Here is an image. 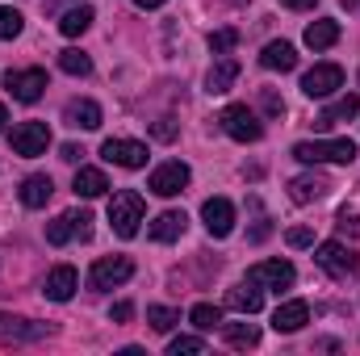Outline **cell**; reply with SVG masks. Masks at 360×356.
<instances>
[{
    "mask_svg": "<svg viewBox=\"0 0 360 356\" xmlns=\"http://www.w3.org/2000/svg\"><path fill=\"white\" fill-rule=\"evenodd\" d=\"M21 25H25V17H21L17 8L0 4V42H13V38L21 34Z\"/></svg>",
    "mask_w": 360,
    "mask_h": 356,
    "instance_id": "obj_30",
    "label": "cell"
},
{
    "mask_svg": "<svg viewBox=\"0 0 360 356\" xmlns=\"http://www.w3.org/2000/svg\"><path fill=\"white\" fill-rule=\"evenodd\" d=\"M139 8H160V4H168V0H134Z\"/></svg>",
    "mask_w": 360,
    "mask_h": 356,
    "instance_id": "obj_44",
    "label": "cell"
},
{
    "mask_svg": "<svg viewBox=\"0 0 360 356\" xmlns=\"http://www.w3.org/2000/svg\"><path fill=\"white\" fill-rule=\"evenodd\" d=\"M80 289V272L72 265H59L46 272V285H42V293L51 298V302H72V293Z\"/></svg>",
    "mask_w": 360,
    "mask_h": 356,
    "instance_id": "obj_14",
    "label": "cell"
},
{
    "mask_svg": "<svg viewBox=\"0 0 360 356\" xmlns=\"http://www.w3.org/2000/svg\"><path fill=\"white\" fill-rule=\"evenodd\" d=\"M226 306L239 310V314H260V306H264V289H260L256 281H243V285H235V289L226 293Z\"/></svg>",
    "mask_w": 360,
    "mask_h": 356,
    "instance_id": "obj_18",
    "label": "cell"
},
{
    "mask_svg": "<svg viewBox=\"0 0 360 356\" xmlns=\"http://www.w3.org/2000/svg\"><path fill=\"white\" fill-rule=\"evenodd\" d=\"M260 63L269 72H293L297 68V51H293V42H269L260 51Z\"/></svg>",
    "mask_w": 360,
    "mask_h": 356,
    "instance_id": "obj_23",
    "label": "cell"
},
{
    "mask_svg": "<svg viewBox=\"0 0 360 356\" xmlns=\"http://www.w3.org/2000/svg\"><path fill=\"white\" fill-rule=\"evenodd\" d=\"M184 227H188V218H184V210H164L160 218H151V227H147V235H151L155 243H176L180 235H184Z\"/></svg>",
    "mask_w": 360,
    "mask_h": 356,
    "instance_id": "obj_17",
    "label": "cell"
},
{
    "mask_svg": "<svg viewBox=\"0 0 360 356\" xmlns=\"http://www.w3.org/2000/svg\"><path fill=\"white\" fill-rule=\"evenodd\" d=\"M356 113H360V96H356V92H348V96H340L335 105H327V109L319 113V122H314V126H319V130H331L335 122H352Z\"/></svg>",
    "mask_w": 360,
    "mask_h": 356,
    "instance_id": "obj_20",
    "label": "cell"
},
{
    "mask_svg": "<svg viewBox=\"0 0 360 356\" xmlns=\"http://www.w3.org/2000/svg\"><path fill=\"white\" fill-rule=\"evenodd\" d=\"M248 281H256L260 289H289L293 281H297V272H293V265L289 260H260V265L248 268Z\"/></svg>",
    "mask_w": 360,
    "mask_h": 356,
    "instance_id": "obj_11",
    "label": "cell"
},
{
    "mask_svg": "<svg viewBox=\"0 0 360 356\" xmlns=\"http://www.w3.org/2000/svg\"><path fill=\"white\" fill-rule=\"evenodd\" d=\"M235 80H239V59L222 55V59L210 68V76H205V89L218 96V92H231V84H235Z\"/></svg>",
    "mask_w": 360,
    "mask_h": 356,
    "instance_id": "obj_22",
    "label": "cell"
},
{
    "mask_svg": "<svg viewBox=\"0 0 360 356\" xmlns=\"http://www.w3.org/2000/svg\"><path fill=\"white\" fill-rule=\"evenodd\" d=\"M285 239H289V248H314V231L310 227H293Z\"/></svg>",
    "mask_w": 360,
    "mask_h": 356,
    "instance_id": "obj_36",
    "label": "cell"
},
{
    "mask_svg": "<svg viewBox=\"0 0 360 356\" xmlns=\"http://www.w3.org/2000/svg\"><path fill=\"white\" fill-rule=\"evenodd\" d=\"M147 323L155 331H172L180 323V310H172V306H147Z\"/></svg>",
    "mask_w": 360,
    "mask_h": 356,
    "instance_id": "obj_31",
    "label": "cell"
},
{
    "mask_svg": "<svg viewBox=\"0 0 360 356\" xmlns=\"http://www.w3.org/2000/svg\"><path fill=\"white\" fill-rule=\"evenodd\" d=\"M335 42H340V21L323 17V21H310V25H306V46H310V51H327V46H335Z\"/></svg>",
    "mask_w": 360,
    "mask_h": 356,
    "instance_id": "obj_24",
    "label": "cell"
},
{
    "mask_svg": "<svg viewBox=\"0 0 360 356\" xmlns=\"http://www.w3.org/2000/svg\"><path fill=\"white\" fill-rule=\"evenodd\" d=\"M68 239H76V235H72V218H68V214H59L55 222H46V243H51V248H63Z\"/></svg>",
    "mask_w": 360,
    "mask_h": 356,
    "instance_id": "obj_32",
    "label": "cell"
},
{
    "mask_svg": "<svg viewBox=\"0 0 360 356\" xmlns=\"http://www.w3.org/2000/svg\"><path fill=\"white\" fill-rule=\"evenodd\" d=\"M201 222H205L210 239H226V235L235 231V205H231L226 197H210V201L201 205Z\"/></svg>",
    "mask_w": 360,
    "mask_h": 356,
    "instance_id": "obj_12",
    "label": "cell"
},
{
    "mask_svg": "<svg viewBox=\"0 0 360 356\" xmlns=\"http://www.w3.org/2000/svg\"><path fill=\"white\" fill-rule=\"evenodd\" d=\"M222 340L243 352V348H256L260 344V327L256 323H222Z\"/></svg>",
    "mask_w": 360,
    "mask_h": 356,
    "instance_id": "obj_25",
    "label": "cell"
},
{
    "mask_svg": "<svg viewBox=\"0 0 360 356\" xmlns=\"http://www.w3.org/2000/svg\"><path fill=\"white\" fill-rule=\"evenodd\" d=\"M260 105H264V113H269V117H281V113H285V101H281V96H276L272 89H264Z\"/></svg>",
    "mask_w": 360,
    "mask_h": 356,
    "instance_id": "obj_38",
    "label": "cell"
},
{
    "mask_svg": "<svg viewBox=\"0 0 360 356\" xmlns=\"http://www.w3.org/2000/svg\"><path fill=\"white\" fill-rule=\"evenodd\" d=\"M101 160L117 164V168H147V147L134 139H105L101 143Z\"/></svg>",
    "mask_w": 360,
    "mask_h": 356,
    "instance_id": "obj_9",
    "label": "cell"
},
{
    "mask_svg": "<svg viewBox=\"0 0 360 356\" xmlns=\"http://www.w3.org/2000/svg\"><path fill=\"white\" fill-rule=\"evenodd\" d=\"M188 180H193L188 164H184V160H168V164H160V168L151 172L147 189H151L155 197H176V193H184V189H188Z\"/></svg>",
    "mask_w": 360,
    "mask_h": 356,
    "instance_id": "obj_6",
    "label": "cell"
},
{
    "mask_svg": "<svg viewBox=\"0 0 360 356\" xmlns=\"http://www.w3.org/2000/svg\"><path fill=\"white\" fill-rule=\"evenodd\" d=\"M201 352H205V340L201 336H176L168 344V356H201Z\"/></svg>",
    "mask_w": 360,
    "mask_h": 356,
    "instance_id": "obj_33",
    "label": "cell"
},
{
    "mask_svg": "<svg viewBox=\"0 0 360 356\" xmlns=\"http://www.w3.org/2000/svg\"><path fill=\"white\" fill-rule=\"evenodd\" d=\"M335 89H344V68H340V63H314V68L302 76V92H306L310 101H323V96H331Z\"/></svg>",
    "mask_w": 360,
    "mask_h": 356,
    "instance_id": "obj_8",
    "label": "cell"
},
{
    "mask_svg": "<svg viewBox=\"0 0 360 356\" xmlns=\"http://www.w3.org/2000/svg\"><path fill=\"white\" fill-rule=\"evenodd\" d=\"M80 155H84V151H80L76 143H63V147H59V160H68V164H80Z\"/></svg>",
    "mask_w": 360,
    "mask_h": 356,
    "instance_id": "obj_42",
    "label": "cell"
},
{
    "mask_svg": "<svg viewBox=\"0 0 360 356\" xmlns=\"http://www.w3.org/2000/svg\"><path fill=\"white\" fill-rule=\"evenodd\" d=\"M327 177L323 172H302V177H293L289 180V197L297 201V205H310V201H323L327 197Z\"/></svg>",
    "mask_w": 360,
    "mask_h": 356,
    "instance_id": "obj_16",
    "label": "cell"
},
{
    "mask_svg": "<svg viewBox=\"0 0 360 356\" xmlns=\"http://www.w3.org/2000/svg\"><path fill=\"white\" fill-rule=\"evenodd\" d=\"M46 147H51V126L46 122H21V126H13V151L17 155L38 160V155H46Z\"/></svg>",
    "mask_w": 360,
    "mask_h": 356,
    "instance_id": "obj_7",
    "label": "cell"
},
{
    "mask_svg": "<svg viewBox=\"0 0 360 356\" xmlns=\"http://www.w3.org/2000/svg\"><path fill=\"white\" fill-rule=\"evenodd\" d=\"M4 89L13 92V101H21V105H34V101L46 92V72H42V68L8 72V76H4Z\"/></svg>",
    "mask_w": 360,
    "mask_h": 356,
    "instance_id": "obj_10",
    "label": "cell"
},
{
    "mask_svg": "<svg viewBox=\"0 0 360 356\" xmlns=\"http://www.w3.org/2000/svg\"><path fill=\"white\" fill-rule=\"evenodd\" d=\"M72 189H76V197H101V193L109 189V180H105V172H101V168H80Z\"/></svg>",
    "mask_w": 360,
    "mask_h": 356,
    "instance_id": "obj_27",
    "label": "cell"
},
{
    "mask_svg": "<svg viewBox=\"0 0 360 356\" xmlns=\"http://www.w3.org/2000/svg\"><path fill=\"white\" fill-rule=\"evenodd\" d=\"M235 46H239V30H214L210 34V51L214 55H231Z\"/></svg>",
    "mask_w": 360,
    "mask_h": 356,
    "instance_id": "obj_34",
    "label": "cell"
},
{
    "mask_svg": "<svg viewBox=\"0 0 360 356\" xmlns=\"http://www.w3.org/2000/svg\"><path fill=\"white\" fill-rule=\"evenodd\" d=\"M51 197H55V184H51V177L34 172V177L21 180V205H25V210H42Z\"/></svg>",
    "mask_w": 360,
    "mask_h": 356,
    "instance_id": "obj_19",
    "label": "cell"
},
{
    "mask_svg": "<svg viewBox=\"0 0 360 356\" xmlns=\"http://www.w3.org/2000/svg\"><path fill=\"white\" fill-rule=\"evenodd\" d=\"M63 122L76 126V130H96V126H101V105H96V101H68Z\"/></svg>",
    "mask_w": 360,
    "mask_h": 356,
    "instance_id": "obj_21",
    "label": "cell"
},
{
    "mask_svg": "<svg viewBox=\"0 0 360 356\" xmlns=\"http://www.w3.org/2000/svg\"><path fill=\"white\" fill-rule=\"evenodd\" d=\"M269 235H272V222H269V218H260V222L252 227V243H264Z\"/></svg>",
    "mask_w": 360,
    "mask_h": 356,
    "instance_id": "obj_41",
    "label": "cell"
},
{
    "mask_svg": "<svg viewBox=\"0 0 360 356\" xmlns=\"http://www.w3.org/2000/svg\"><path fill=\"white\" fill-rule=\"evenodd\" d=\"M130 314H134V306H130V302H117V306L109 310V319H113V323H130Z\"/></svg>",
    "mask_w": 360,
    "mask_h": 356,
    "instance_id": "obj_40",
    "label": "cell"
},
{
    "mask_svg": "<svg viewBox=\"0 0 360 356\" xmlns=\"http://www.w3.org/2000/svg\"><path fill=\"white\" fill-rule=\"evenodd\" d=\"M151 134H155V139H164V143H172V139H176V126H172V117H160V122L151 126Z\"/></svg>",
    "mask_w": 360,
    "mask_h": 356,
    "instance_id": "obj_39",
    "label": "cell"
},
{
    "mask_svg": "<svg viewBox=\"0 0 360 356\" xmlns=\"http://www.w3.org/2000/svg\"><path fill=\"white\" fill-rule=\"evenodd\" d=\"M310 323V306L302 302V298H293V302H281L276 310H272V327L281 331V336H293V331H302Z\"/></svg>",
    "mask_w": 360,
    "mask_h": 356,
    "instance_id": "obj_15",
    "label": "cell"
},
{
    "mask_svg": "<svg viewBox=\"0 0 360 356\" xmlns=\"http://www.w3.org/2000/svg\"><path fill=\"white\" fill-rule=\"evenodd\" d=\"M92 17H96V13H92L89 4L68 8V13H63V21H59V34H63V38H80V34L92 25Z\"/></svg>",
    "mask_w": 360,
    "mask_h": 356,
    "instance_id": "obj_26",
    "label": "cell"
},
{
    "mask_svg": "<svg viewBox=\"0 0 360 356\" xmlns=\"http://www.w3.org/2000/svg\"><path fill=\"white\" fill-rule=\"evenodd\" d=\"M335 227H340V235H352V239H360V218H356V214H348V210H344V214L335 218Z\"/></svg>",
    "mask_w": 360,
    "mask_h": 356,
    "instance_id": "obj_37",
    "label": "cell"
},
{
    "mask_svg": "<svg viewBox=\"0 0 360 356\" xmlns=\"http://www.w3.org/2000/svg\"><path fill=\"white\" fill-rule=\"evenodd\" d=\"M68 218H72V235H76L80 243H89L92 239V214L89 210H68Z\"/></svg>",
    "mask_w": 360,
    "mask_h": 356,
    "instance_id": "obj_35",
    "label": "cell"
},
{
    "mask_svg": "<svg viewBox=\"0 0 360 356\" xmlns=\"http://www.w3.org/2000/svg\"><path fill=\"white\" fill-rule=\"evenodd\" d=\"M4 122H8V113H4V105H0V130H4Z\"/></svg>",
    "mask_w": 360,
    "mask_h": 356,
    "instance_id": "obj_45",
    "label": "cell"
},
{
    "mask_svg": "<svg viewBox=\"0 0 360 356\" xmlns=\"http://www.w3.org/2000/svg\"><path fill=\"white\" fill-rule=\"evenodd\" d=\"M218 122H222V130H226L235 143H260V139H264V126H260V117H256L248 105H226V109L218 113Z\"/></svg>",
    "mask_w": 360,
    "mask_h": 356,
    "instance_id": "obj_3",
    "label": "cell"
},
{
    "mask_svg": "<svg viewBox=\"0 0 360 356\" xmlns=\"http://www.w3.org/2000/svg\"><path fill=\"white\" fill-rule=\"evenodd\" d=\"M188 323H193L197 331H214V327H222V310H218L214 302H197V306L188 310Z\"/></svg>",
    "mask_w": 360,
    "mask_h": 356,
    "instance_id": "obj_28",
    "label": "cell"
},
{
    "mask_svg": "<svg viewBox=\"0 0 360 356\" xmlns=\"http://www.w3.org/2000/svg\"><path fill=\"white\" fill-rule=\"evenodd\" d=\"M59 68H63L68 76H89L92 59L84 55V51H76V46H72V51H63V55H59Z\"/></svg>",
    "mask_w": 360,
    "mask_h": 356,
    "instance_id": "obj_29",
    "label": "cell"
},
{
    "mask_svg": "<svg viewBox=\"0 0 360 356\" xmlns=\"http://www.w3.org/2000/svg\"><path fill=\"white\" fill-rule=\"evenodd\" d=\"M42 336H55V327L51 323H30V319L0 314V344H30V340H42Z\"/></svg>",
    "mask_w": 360,
    "mask_h": 356,
    "instance_id": "obj_13",
    "label": "cell"
},
{
    "mask_svg": "<svg viewBox=\"0 0 360 356\" xmlns=\"http://www.w3.org/2000/svg\"><path fill=\"white\" fill-rule=\"evenodd\" d=\"M293 160L302 164H352L356 160V143L352 139H314V143H297Z\"/></svg>",
    "mask_w": 360,
    "mask_h": 356,
    "instance_id": "obj_2",
    "label": "cell"
},
{
    "mask_svg": "<svg viewBox=\"0 0 360 356\" xmlns=\"http://www.w3.org/2000/svg\"><path fill=\"white\" fill-rule=\"evenodd\" d=\"M134 276V260L130 256H101L89 268V285L92 289H113V285H126Z\"/></svg>",
    "mask_w": 360,
    "mask_h": 356,
    "instance_id": "obj_5",
    "label": "cell"
},
{
    "mask_svg": "<svg viewBox=\"0 0 360 356\" xmlns=\"http://www.w3.org/2000/svg\"><path fill=\"white\" fill-rule=\"evenodd\" d=\"M143 214H147V205L134 189H122V193L109 197V227H113L117 239H134L139 227H143Z\"/></svg>",
    "mask_w": 360,
    "mask_h": 356,
    "instance_id": "obj_1",
    "label": "cell"
},
{
    "mask_svg": "<svg viewBox=\"0 0 360 356\" xmlns=\"http://www.w3.org/2000/svg\"><path fill=\"white\" fill-rule=\"evenodd\" d=\"M314 265L323 268L327 276L344 281V276H352V272H356V256H352V248H348V243L327 239V243H319V248H314Z\"/></svg>",
    "mask_w": 360,
    "mask_h": 356,
    "instance_id": "obj_4",
    "label": "cell"
},
{
    "mask_svg": "<svg viewBox=\"0 0 360 356\" xmlns=\"http://www.w3.org/2000/svg\"><path fill=\"white\" fill-rule=\"evenodd\" d=\"M319 0H281V8H293V13H306V8H314Z\"/></svg>",
    "mask_w": 360,
    "mask_h": 356,
    "instance_id": "obj_43",
    "label": "cell"
}]
</instances>
